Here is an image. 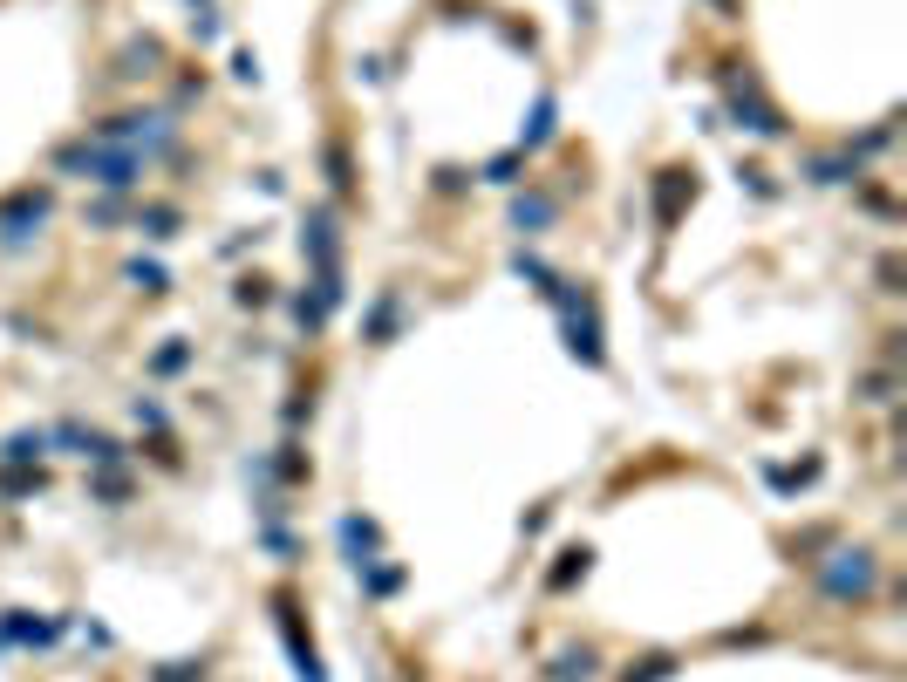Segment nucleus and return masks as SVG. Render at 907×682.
Instances as JSON below:
<instances>
[{
	"instance_id": "f257e3e1",
	"label": "nucleus",
	"mask_w": 907,
	"mask_h": 682,
	"mask_svg": "<svg viewBox=\"0 0 907 682\" xmlns=\"http://www.w3.org/2000/svg\"><path fill=\"white\" fill-rule=\"evenodd\" d=\"M839 567L826 573V594L832 601H853V594H867L873 587V553H832Z\"/></svg>"
},
{
	"instance_id": "f03ea898",
	"label": "nucleus",
	"mask_w": 907,
	"mask_h": 682,
	"mask_svg": "<svg viewBox=\"0 0 907 682\" xmlns=\"http://www.w3.org/2000/svg\"><path fill=\"white\" fill-rule=\"evenodd\" d=\"M682 198H696V171H662V178H655V212H662V226H676Z\"/></svg>"
},
{
	"instance_id": "7ed1b4c3",
	"label": "nucleus",
	"mask_w": 907,
	"mask_h": 682,
	"mask_svg": "<svg viewBox=\"0 0 907 682\" xmlns=\"http://www.w3.org/2000/svg\"><path fill=\"white\" fill-rule=\"evenodd\" d=\"M594 669H601V655H594V648H567V655L553 662V682H587Z\"/></svg>"
},
{
	"instance_id": "20e7f679",
	"label": "nucleus",
	"mask_w": 907,
	"mask_h": 682,
	"mask_svg": "<svg viewBox=\"0 0 907 682\" xmlns=\"http://www.w3.org/2000/svg\"><path fill=\"white\" fill-rule=\"evenodd\" d=\"M321 157H328V178H335V191L348 198V191H355V171H348V144H341V137H328V151H321Z\"/></svg>"
},
{
	"instance_id": "39448f33",
	"label": "nucleus",
	"mask_w": 907,
	"mask_h": 682,
	"mask_svg": "<svg viewBox=\"0 0 907 682\" xmlns=\"http://www.w3.org/2000/svg\"><path fill=\"white\" fill-rule=\"evenodd\" d=\"M389 335H396V294H382V301H376V314H369V341L382 348Z\"/></svg>"
},
{
	"instance_id": "423d86ee",
	"label": "nucleus",
	"mask_w": 907,
	"mask_h": 682,
	"mask_svg": "<svg viewBox=\"0 0 907 682\" xmlns=\"http://www.w3.org/2000/svg\"><path fill=\"white\" fill-rule=\"evenodd\" d=\"M587 560H594L587 546H567V553H560V567H553V587H573V573H587Z\"/></svg>"
},
{
	"instance_id": "0eeeda50",
	"label": "nucleus",
	"mask_w": 907,
	"mask_h": 682,
	"mask_svg": "<svg viewBox=\"0 0 907 682\" xmlns=\"http://www.w3.org/2000/svg\"><path fill=\"white\" fill-rule=\"evenodd\" d=\"M512 219H519V226H546V219H553V198H539V191H532V198H519V205H512Z\"/></svg>"
},
{
	"instance_id": "6e6552de",
	"label": "nucleus",
	"mask_w": 907,
	"mask_h": 682,
	"mask_svg": "<svg viewBox=\"0 0 907 682\" xmlns=\"http://www.w3.org/2000/svg\"><path fill=\"white\" fill-rule=\"evenodd\" d=\"M553 137V96H539V110H532V123H526V151L532 144H546Z\"/></svg>"
},
{
	"instance_id": "1a4fd4ad",
	"label": "nucleus",
	"mask_w": 907,
	"mask_h": 682,
	"mask_svg": "<svg viewBox=\"0 0 907 682\" xmlns=\"http://www.w3.org/2000/svg\"><path fill=\"white\" fill-rule=\"evenodd\" d=\"M137 226L151 232V239H171V226H178V212H171V205H151V212H137Z\"/></svg>"
},
{
	"instance_id": "9d476101",
	"label": "nucleus",
	"mask_w": 907,
	"mask_h": 682,
	"mask_svg": "<svg viewBox=\"0 0 907 682\" xmlns=\"http://www.w3.org/2000/svg\"><path fill=\"white\" fill-rule=\"evenodd\" d=\"M669 669H676V655H648V662H635V669H628L621 682H662Z\"/></svg>"
},
{
	"instance_id": "9b49d317",
	"label": "nucleus",
	"mask_w": 907,
	"mask_h": 682,
	"mask_svg": "<svg viewBox=\"0 0 907 682\" xmlns=\"http://www.w3.org/2000/svg\"><path fill=\"white\" fill-rule=\"evenodd\" d=\"M0 457H7V464H35V457H41V437H7V451H0Z\"/></svg>"
},
{
	"instance_id": "f8f14e48",
	"label": "nucleus",
	"mask_w": 907,
	"mask_h": 682,
	"mask_svg": "<svg viewBox=\"0 0 907 682\" xmlns=\"http://www.w3.org/2000/svg\"><path fill=\"white\" fill-rule=\"evenodd\" d=\"M157 682H205V662H171V669H157Z\"/></svg>"
},
{
	"instance_id": "ddd939ff",
	"label": "nucleus",
	"mask_w": 907,
	"mask_h": 682,
	"mask_svg": "<svg viewBox=\"0 0 907 682\" xmlns=\"http://www.w3.org/2000/svg\"><path fill=\"white\" fill-rule=\"evenodd\" d=\"M887 389H894L887 376H867V382H860V403H887Z\"/></svg>"
}]
</instances>
